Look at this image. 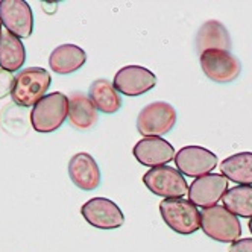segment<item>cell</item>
Returning a JSON list of instances; mask_svg holds the SVG:
<instances>
[{
  "label": "cell",
  "mask_w": 252,
  "mask_h": 252,
  "mask_svg": "<svg viewBox=\"0 0 252 252\" xmlns=\"http://www.w3.org/2000/svg\"><path fill=\"white\" fill-rule=\"evenodd\" d=\"M159 214L164 223L181 236H190L201 229V211L183 197L163 199L159 202Z\"/></svg>",
  "instance_id": "cell-4"
},
{
  "label": "cell",
  "mask_w": 252,
  "mask_h": 252,
  "mask_svg": "<svg viewBox=\"0 0 252 252\" xmlns=\"http://www.w3.org/2000/svg\"><path fill=\"white\" fill-rule=\"evenodd\" d=\"M26 61V50L19 37H15L9 31H2L0 33V68L9 73L23 67Z\"/></svg>",
  "instance_id": "cell-18"
},
{
  "label": "cell",
  "mask_w": 252,
  "mask_h": 252,
  "mask_svg": "<svg viewBox=\"0 0 252 252\" xmlns=\"http://www.w3.org/2000/svg\"><path fill=\"white\" fill-rule=\"evenodd\" d=\"M204 75L216 84H229L242 73L240 61L226 50H208L199 55Z\"/></svg>",
  "instance_id": "cell-7"
},
{
  "label": "cell",
  "mask_w": 252,
  "mask_h": 252,
  "mask_svg": "<svg viewBox=\"0 0 252 252\" xmlns=\"http://www.w3.org/2000/svg\"><path fill=\"white\" fill-rule=\"evenodd\" d=\"M113 85L120 94L141 96L157 85V76L143 65H125L114 75Z\"/></svg>",
  "instance_id": "cell-10"
},
{
  "label": "cell",
  "mask_w": 252,
  "mask_h": 252,
  "mask_svg": "<svg viewBox=\"0 0 252 252\" xmlns=\"http://www.w3.org/2000/svg\"><path fill=\"white\" fill-rule=\"evenodd\" d=\"M67 169L70 179L78 189L84 191H92L100 186V169L96 159L90 154H75L70 158Z\"/></svg>",
  "instance_id": "cell-14"
},
{
  "label": "cell",
  "mask_w": 252,
  "mask_h": 252,
  "mask_svg": "<svg viewBox=\"0 0 252 252\" xmlns=\"http://www.w3.org/2000/svg\"><path fill=\"white\" fill-rule=\"evenodd\" d=\"M178 113L167 102H152L138 113L137 131L143 137H161L170 132L176 125Z\"/></svg>",
  "instance_id": "cell-5"
},
{
  "label": "cell",
  "mask_w": 252,
  "mask_h": 252,
  "mask_svg": "<svg viewBox=\"0 0 252 252\" xmlns=\"http://www.w3.org/2000/svg\"><path fill=\"white\" fill-rule=\"evenodd\" d=\"M82 218L94 228L117 229L125 223V216L116 202L106 197H93L81 208Z\"/></svg>",
  "instance_id": "cell-11"
},
{
  "label": "cell",
  "mask_w": 252,
  "mask_h": 252,
  "mask_svg": "<svg viewBox=\"0 0 252 252\" xmlns=\"http://www.w3.org/2000/svg\"><path fill=\"white\" fill-rule=\"evenodd\" d=\"M222 175L239 186H252V152H239L220 163Z\"/></svg>",
  "instance_id": "cell-20"
},
{
  "label": "cell",
  "mask_w": 252,
  "mask_h": 252,
  "mask_svg": "<svg viewBox=\"0 0 252 252\" xmlns=\"http://www.w3.org/2000/svg\"><path fill=\"white\" fill-rule=\"evenodd\" d=\"M176 169L190 178L210 175L219 164L218 155L201 146H186L175 155Z\"/></svg>",
  "instance_id": "cell-9"
},
{
  "label": "cell",
  "mask_w": 252,
  "mask_h": 252,
  "mask_svg": "<svg viewBox=\"0 0 252 252\" xmlns=\"http://www.w3.org/2000/svg\"><path fill=\"white\" fill-rule=\"evenodd\" d=\"M87 63V53L76 44H61L49 57V67L57 75H70Z\"/></svg>",
  "instance_id": "cell-16"
},
{
  "label": "cell",
  "mask_w": 252,
  "mask_h": 252,
  "mask_svg": "<svg viewBox=\"0 0 252 252\" xmlns=\"http://www.w3.org/2000/svg\"><path fill=\"white\" fill-rule=\"evenodd\" d=\"M0 22L15 37L29 38L33 32V14L25 0H2Z\"/></svg>",
  "instance_id": "cell-12"
},
{
  "label": "cell",
  "mask_w": 252,
  "mask_h": 252,
  "mask_svg": "<svg viewBox=\"0 0 252 252\" xmlns=\"http://www.w3.org/2000/svg\"><path fill=\"white\" fill-rule=\"evenodd\" d=\"M0 33H2V22H0Z\"/></svg>",
  "instance_id": "cell-25"
},
{
  "label": "cell",
  "mask_w": 252,
  "mask_h": 252,
  "mask_svg": "<svg viewBox=\"0 0 252 252\" xmlns=\"http://www.w3.org/2000/svg\"><path fill=\"white\" fill-rule=\"evenodd\" d=\"M196 49L199 55L208 50H226L231 49V37L226 26L219 20L205 22L196 33Z\"/></svg>",
  "instance_id": "cell-15"
},
{
  "label": "cell",
  "mask_w": 252,
  "mask_h": 252,
  "mask_svg": "<svg viewBox=\"0 0 252 252\" xmlns=\"http://www.w3.org/2000/svg\"><path fill=\"white\" fill-rule=\"evenodd\" d=\"M229 252H252V239H239L237 242L231 243Z\"/></svg>",
  "instance_id": "cell-23"
},
{
  "label": "cell",
  "mask_w": 252,
  "mask_h": 252,
  "mask_svg": "<svg viewBox=\"0 0 252 252\" xmlns=\"http://www.w3.org/2000/svg\"><path fill=\"white\" fill-rule=\"evenodd\" d=\"M201 228L207 237L220 243H234L242 236V223L239 218L223 205H214L202 210Z\"/></svg>",
  "instance_id": "cell-3"
},
{
  "label": "cell",
  "mask_w": 252,
  "mask_h": 252,
  "mask_svg": "<svg viewBox=\"0 0 252 252\" xmlns=\"http://www.w3.org/2000/svg\"><path fill=\"white\" fill-rule=\"evenodd\" d=\"M97 108L87 94L73 93L68 97V122L78 131H87L97 123Z\"/></svg>",
  "instance_id": "cell-17"
},
{
  "label": "cell",
  "mask_w": 252,
  "mask_h": 252,
  "mask_svg": "<svg viewBox=\"0 0 252 252\" xmlns=\"http://www.w3.org/2000/svg\"><path fill=\"white\" fill-rule=\"evenodd\" d=\"M68 117V97L60 92L46 94L37 105L32 106L31 125L40 134H49L60 129Z\"/></svg>",
  "instance_id": "cell-2"
},
{
  "label": "cell",
  "mask_w": 252,
  "mask_h": 252,
  "mask_svg": "<svg viewBox=\"0 0 252 252\" xmlns=\"http://www.w3.org/2000/svg\"><path fill=\"white\" fill-rule=\"evenodd\" d=\"M223 207L237 218L252 219V186H236L223 196Z\"/></svg>",
  "instance_id": "cell-21"
},
{
  "label": "cell",
  "mask_w": 252,
  "mask_h": 252,
  "mask_svg": "<svg viewBox=\"0 0 252 252\" xmlns=\"http://www.w3.org/2000/svg\"><path fill=\"white\" fill-rule=\"evenodd\" d=\"M132 154L141 166H148L151 169L169 164L176 155L173 146L161 137L141 138L134 146Z\"/></svg>",
  "instance_id": "cell-13"
},
{
  "label": "cell",
  "mask_w": 252,
  "mask_h": 252,
  "mask_svg": "<svg viewBox=\"0 0 252 252\" xmlns=\"http://www.w3.org/2000/svg\"><path fill=\"white\" fill-rule=\"evenodd\" d=\"M143 183L151 193L164 199H175L189 194V184L184 175L170 166L149 169L143 175Z\"/></svg>",
  "instance_id": "cell-6"
},
{
  "label": "cell",
  "mask_w": 252,
  "mask_h": 252,
  "mask_svg": "<svg viewBox=\"0 0 252 252\" xmlns=\"http://www.w3.org/2000/svg\"><path fill=\"white\" fill-rule=\"evenodd\" d=\"M88 97L92 99L97 111L103 114H116L122 108V97L116 87L106 79H96L88 88Z\"/></svg>",
  "instance_id": "cell-19"
},
{
  "label": "cell",
  "mask_w": 252,
  "mask_h": 252,
  "mask_svg": "<svg viewBox=\"0 0 252 252\" xmlns=\"http://www.w3.org/2000/svg\"><path fill=\"white\" fill-rule=\"evenodd\" d=\"M248 228H249V231H251V234H252V219H249V225H248Z\"/></svg>",
  "instance_id": "cell-24"
},
{
  "label": "cell",
  "mask_w": 252,
  "mask_h": 252,
  "mask_svg": "<svg viewBox=\"0 0 252 252\" xmlns=\"http://www.w3.org/2000/svg\"><path fill=\"white\" fill-rule=\"evenodd\" d=\"M52 84L50 73L41 67H29L20 70L14 79L11 99L15 105L25 108L35 106L47 93Z\"/></svg>",
  "instance_id": "cell-1"
},
{
  "label": "cell",
  "mask_w": 252,
  "mask_h": 252,
  "mask_svg": "<svg viewBox=\"0 0 252 252\" xmlns=\"http://www.w3.org/2000/svg\"><path fill=\"white\" fill-rule=\"evenodd\" d=\"M229 181L222 173H210L196 178L189 187V201L196 207L210 208L218 205L229 190Z\"/></svg>",
  "instance_id": "cell-8"
},
{
  "label": "cell",
  "mask_w": 252,
  "mask_h": 252,
  "mask_svg": "<svg viewBox=\"0 0 252 252\" xmlns=\"http://www.w3.org/2000/svg\"><path fill=\"white\" fill-rule=\"evenodd\" d=\"M14 76L6 70L0 68V99L6 97L8 94L12 93V88H14Z\"/></svg>",
  "instance_id": "cell-22"
}]
</instances>
